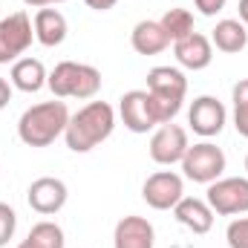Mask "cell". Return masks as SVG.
Segmentation results:
<instances>
[{
  "mask_svg": "<svg viewBox=\"0 0 248 248\" xmlns=\"http://www.w3.org/2000/svg\"><path fill=\"white\" fill-rule=\"evenodd\" d=\"M113 130H116V110L107 101H90L75 116H69L63 141L72 153H90L93 147L107 141Z\"/></svg>",
  "mask_w": 248,
  "mask_h": 248,
  "instance_id": "1",
  "label": "cell"
},
{
  "mask_svg": "<svg viewBox=\"0 0 248 248\" xmlns=\"http://www.w3.org/2000/svg\"><path fill=\"white\" fill-rule=\"evenodd\" d=\"M69 124V110L61 98L52 101H41L35 107H29L20 122H17V136L26 147H49L58 136H63Z\"/></svg>",
  "mask_w": 248,
  "mask_h": 248,
  "instance_id": "2",
  "label": "cell"
},
{
  "mask_svg": "<svg viewBox=\"0 0 248 248\" xmlns=\"http://www.w3.org/2000/svg\"><path fill=\"white\" fill-rule=\"evenodd\" d=\"M147 95H150V110H153L156 122H173L187 95L185 72L176 66H153L147 72Z\"/></svg>",
  "mask_w": 248,
  "mask_h": 248,
  "instance_id": "3",
  "label": "cell"
},
{
  "mask_svg": "<svg viewBox=\"0 0 248 248\" xmlns=\"http://www.w3.org/2000/svg\"><path fill=\"white\" fill-rule=\"evenodd\" d=\"M46 87L52 90L55 98H78L90 101L101 90V72L90 63L78 61H61L46 78Z\"/></svg>",
  "mask_w": 248,
  "mask_h": 248,
  "instance_id": "4",
  "label": "cell"
},
{
  "mask_svg": "<svg viewBox=\"0 0 248 248\" xmlns=\"http://www.w3.org/2000/svg\"><path fill=\"white\" fill-rule=\"evenodd\" d=\"M179 165H182L185 179L199 182V185H211L225 173V153L214 141H199V144L187 147L185 159Z\"/></svg>",
  "mask_w": 248,
  "mask_h": 248,
  "instance_id": "5",
  "label": "cell"
},
{
  "mask_svg": "<svg viewBox=\"0 0 248 248\" xmlns=\"http://www.w3.org/2000/svg\"><path fill=\"white\" fill-rule=\"evenodd\" d=\"M205 202L211 205L214 214L219 217H240L248 214V179L246 176H219L217 182L208 185Z\"/></svg>",
  "mask_w": 248,
  "mask_h": 248,
  "instance_id": "6",
  "label": "cell"
},
{
  "mask_svg": "<svg viewBox=\"0 0 248 248\" xmlns=\"http://www.w3.org/2000/svg\"><path fill=\"white\" fill-rule=\"evenodd\" d=\"M35 41V26L26 12H12L0 20V63H15Z\"/></svg>",
  "mask_w": 248,
  "mask_h": 248,
  "instance_id": "7",
  "label": "cell"
},
{
  "mask_svg": "<svg viewBox=\"0 0 248 248\" xmlns=\"http://www.w3.org/2000/svg\"><path fill=\"white\" fill-rule=\"evenodd\" d=\"M141 196L153 211H173L176 202L185 196V179L173 170H156L147 176Z\"/></svg>",
  "mask_w": 248,
  "mask_h": 248,
  "instance_id": "8",
  "label": "cell"
},
{
  "mask_svg": "<svg viewBox=\"0 0 248 248\" xmlns=\"http://www.w3.org/2000/svg\"><path fill=\"white\" fill-rule=\"evenodd\" d=\"M187 147H190V141H187V130L182 124H173V122L159 124V130L150 139V159L156 165L170 168V165L185 159Z\"/></svg>",
  "mask_w": 248,
  "mask_h": 248,
  "instance_id": "9",
  "label": "cell"
},
{
  "mask_svg": "<svg viewBox=\"0 0 248 248\" xmlns=\"http://www.w3.org/2000/svg\"><path fill=\"white\" fill-rule=\"evenodd\" d=\"M225 119H228L225 104H222L219 98H214V95H199V98H193V104H190V110H187V124H190V130H193L196 136H202V139L219 136L222 127H225Z\"/></svg>",
  "mask_w": 248,
  "mask_h": 248,
  "instance_id": "10",
  "label": "cell"
},
{
  "mask_svg": "<svg viewBox=\"0 0 248 248\" xmlns=\"http://www.w3.org/2000/svg\"><path fill=\"white\" fill-rule=\"evenodd\" d=\"M66 196H69L66 185H63L61 179H55V176H41V179H35L29 185V190H26L29 208L35 214H41V217L58 214L63 205H66Z\"/></svg>",
  "mask_w": 248,
  "mask_h": 248,
  "instance_id": "11",
  "label": "cell"
},
{
  "mask_svg": "<svg viewBox=\"0 0 248 248\" xmlns=\"http://www.w3.org/2000/svg\"><path fill=\"white\" fill-rule=\"evenodd\" d=\"M119 116H122L124 127L130 133H147L156 127V116L150 110V95L147 90H130L124 93L122 101H119Z\"/></svg>",
  "mask_w": 248,
  "mask_h": 248,
  "instance_id": "12",
  "label": "cell"
},
{
  "mask_svg": "<svg viewBox=\"0 0 248 248\" xmlns=\"http://www.w3.org/2000/svg\"><path fill=\"white\" fill-rule=\"evenodd\" d=\"M173 55H176V61L182 63L185 69L199 72V69H208L211 61H214V44L202 32H190L187 38L173 44Z\"/></svg>",
  "mask_w": 248,
  "mask_h": 248,
  "instance_id": "13",
  "label": "cell"
},
{
  "mask_svg": "<svg viewBox=\"0 0 248 248\" xmlns=\"http://www.w3.org/2000/svg\"><path fill=\"white\" fill-rule=\"evenodd\" d=\"M156 231L144 217H122L113 231V248H153Z\"/></svg>",
  "mask_w": 248,
  "mask_h": 248,
  "instance_id": "14",
  "label": "cell"
},
{
  "mask_svg": "<svg viewBox=\"0 0 248 248\" xmlns=\"http://www.w3.org/2000/svg\"><path fill=\"white\" fill-rule=\"evenodd\" d=\"M173 217L179 225H185L193 234H208L214 228V211L205 199H193V196H182L173 208Z\"/></svg>",
  "mask_w": 248,
  "mask_h": 248,
  "instance_id": "15",
  "label": "cell"
},
{
  "mask_svg": "<svg viewBox=\"0 0 248 248\" xmlns=\"http://www.w3.org/2000/svg\"><path fill=\"white\" fill-rule=\"evenodd\" d=\"M32 26H35V41L41 46H61L66 41V17H63L58 9H38L35 17H32Z\"/></svg>",
  "mask_w": 248,
  "mask_h": 248,
  "instance_id": "16",
  "label": "cell"
},
{
  "mask_svg": "<svg viewBox=\"0 0 248 248\" xmlns=\"http://www.w3.org/2000/svg\"><path fill=\"white\" fill-rule=\"evenodd\" d=\"M130 44L139 55H159L170 46V38L165 35L159 20H139L130 32Z\"/></svg>",
  "mask_w": 248,
  "mask_h": 248,
  "instance_id": "17",
  "label": "cell"
},
{
  "mask_svg": "<svg viewBox=\"0 0 248 248\" xmlns=\"http://www.w3.org/2000/svg\"><path fill=\"white\" fill-rule=\"evenodd\" d=\"M211 44H214L219 52H225V55H237V52H243L248 46V26L243 20L225 17V20H219V23L214 26Z\"/></svg>",
  "mask_w": 248,
  "mask_h": 248,
  "instance_id": "18",
  "label": "cell"
},
{
  "mask_svg": "<svg viewBox=\"0 0 248 248\" xmlns=\"http://www.w3.org/2000/svg\"><path fill=\"white\" fill-rule=\"evenodd\" d=\"M9 78H12L15 90H20V93H38V90L46 87L49 75H46V66L38 58H17V61L12 63Z\"/></svg>",
  "mask_w": 248,
  "mask_h": 248,
  "instance_id": "19",
  "label": "cell"
},
{
  "mask_svg": "<svg viewBox=\"0 0 248 248\" xmlns=\"http://www.w3.org/2000/svg\"><path fill=\"white\" fill-rule=\"evenodd\" d=\"M159 23H162L165 35L170 38V44H176V41L187 38L190 32H196V29H193V15H190L187 9H168Z\"/></svg>",
  "mask_w": 248,
  "mask_h": 248,
  "instance_id": "20",
  "label": "cell"
},
{
  "mask_svg": "<svg viewBox=\"0 0 248 248\" xmlns=\"http://www.w3.org/2000/svg\"><path fill=\"white\" fill-rule=\"evenodd\" d=\"M26 240H32L38 248H63V243H66V240H63V228L61 225H55L52 219H41V222H35Z\"/></svg>",
  "mask_w": 248,
  "mask_h": 248,
  "instance_id": "21",
  "label": "cell"
},
{
  "mask_svg": "<svg viewBox=\"0 0 248 248\" xmlns=\"http://www.w3.org/2000/svg\"><path fill=\"white\" fill-rule=\"evenodd\" d=\"M231 98H234V127L243 139H248V78L234 84Z\"/></svg>",
  "mask_w": 248,
  "mask_h": 248,
  "instance_id": "22",
  "label": "cell"
},
{
  "mask_svg": "<svg viewBox=\"0 0 248 248\" xmlns=\"http://www.w3.org/2000/svg\"><path fill=\"white\" fill-rule=\"evenodd\" d=\"M225 240H228V248H248V217H240V219L228 222Z\"/></svg>",
  "mask_w": 248,
  "mask_h": 248,
  "instance_id": "23",
  "label": "cell"
},
{
  "mask_svg": "<svg viewBox=\"0 0 248 248\" xmlns=\"http://www.w3.org/2000/svg\"><path fill=\"white\" fill-rule=\"evenodd\" d=\"M15 228H17V214H15V208L6 205V202H0V248L15 237Z\"/></svg>",
  "mask_w": 248,
  "mask_h": 248,
  "instance_id": "24",
  "label": "cell"
},
{
  "mask_svg": "<svg viewBox=\"0 0 248 248\" xmlns=\"http://www.w3.org/2000/svg\"><path fill=\"white\" fill-rule=\"evenodd\" d=\"M193 3H196V12H199V15L214 17L217 12H222V9H225V3H228V0H193Z\"/></svg>",
  "mask_w": 248,
  "mask_h": 248,
  "instance_id": "25",
  "label": "cell"
},
{
  "mask_svg": "<svg viewBox=\"0 0 248 248\" xmlns=\"http://www.w3.org/2000/svg\"><path fill=\"white\" fill-rule=\"evenodd\" d=\"M9 101H12V84L6 78H0V110L9 107Z\"/></svg>",
  "mask_w": 248,
  "mask_h": 248,
  "instance_id": "26",
  "label": "cell"
},
{
  "mask_svg": "<svg viewBox=\"0 0 248 248\" xmlns=\"http://www.w3.org/2000/svg\"><path fill=\"white\" fill-rule=\"evenodd\" d=\"M84 3H87L90 9H95V12H110L119 0H84Z\"/></svg>",
  "mask_w": 248,
  "mask_h": 248,
  "instance_id": "27",
  "label": "cell"
},
{
  "mask_svg": "<svg viewBox=\"0 0 248 248\" xmlns=\"http://www.w3.org/2000/svg\"><path fill=\"white\" fill-rule=\"evenodd\" d=\"M26 6L32 9H46V6H55V3H66V0H23Z\"/></svg>",
  "mask_w": 248,
  "mask_h": 248,
  "instance_id": "28",
  "label": "cell"
},
{
  "mask_svg": "<svg viewBox=\"0 0 248 248\" xmlns=\"http://www.w3.org/2000/svg\"><path fill=\"white\" fill-rule=\"evenodd\" d=\"M237 9H240V20L248 26V0H240V6H237Z\"/></svg>",
  "mask_w": 248,
  "mask_h": 248,
  "instance_id": "29",
  "label": "cell"
},
{
  "mask_svg": "<svg viewBox=\"0 0 248 248\" xmlns=\"http://www.w3.org/2000/svg\"><path fill=\"white\" fill-rule=\"evenodd\" d=\"M17 248H38V246H35L32 240H23V243H20V246H17Z\"/></svg>",
  "mask_w": 248,
  "mask_h": 248,
  "instance_id": "30",
  "label": "cell"
},
{
  "mask_svg": "<svg viewBox=\"0 0 248 248\" xmlns=\"http://www.w3.org/2000/svg\"><path fill=\"white\" fill-rule=\"evenodd\" d=\"M246 170H248V156H246Z\"/></svg>",
  "mask_w": 248,
  "mask_h": 248,
  "instance_id": "31",
  "label": "cell"
}]
</instances>
